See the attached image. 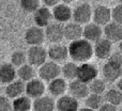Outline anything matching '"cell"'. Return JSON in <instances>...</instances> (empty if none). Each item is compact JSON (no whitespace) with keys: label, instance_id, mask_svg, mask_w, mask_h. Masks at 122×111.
I'll list each match as a JSON object with an SVG mask.
<instances>
[{"label":"cell","instance_id":"1","mask_svg":"<svg viewBox=\"0 0 122 111\" xmlns=\"http://www.w3.org/2000/svg\"><path fill=\"white\" fill-rule=\"evenodd\" d=\"M69 49V57L76 63L88 62L93 57V46L91 42L86 39H78L72 41L71 44L67 47Z\"/></svg>","mask_w":122,"mask_h":111},{"label":"cell","instance_id":"2","mask_svg":"<svg viewBox=\"0 0 122 111\" xmlns=\"http://www.w3.org/2000/svg\"><path fill=\"white\" fill-rule=\"evenodd\" d=\"M97 75H99V69L97 68L95 65L88 62H84L80 63V65H78L76 79L80 80L85 83H90L93 79L97 77Z\"/></svg>","mask_w":122,"mask_h":111},{"label":"cell","instance_id":"3","mask_svg":"<svg viewBox=\"0 0 122 111\" xmlns=\"http://www.w3.org/2000/svg\"><path fill=\"white\" fill-rule=\"evenodd\" d=\"M47 50L42 45L31 46L27 53V60L33 66H41L43 63L46 62Z\"/></svg>","mask_w":122,"mask_h":111},{"label":"cell","instance_id":"4","mask_svg":"<svg viewBox=\"0 0 122 111\" xmlns=\"http://www.w3.org/2000/svg\"><path fill=\"white\" fill-rule=\"evenodd\" d=\"M60 74L61 67L55 61H49V62L43 63L40 66V69H39V75H40L41 79L47 80V81H51V80L59 77Z\"/></svg>","mask_w":122,"mask_h":111},{"label":"cell","instance_id":"5","mask_svg":"<svg viewBox=\"0 0 122 111\" xmlns=\"http://www.w3.org/2000/svg\"><path fill=\"white\" fill-rule=\"evenodd\" d=\"M46 40L45 38V31L43 28L39 26H33L27 29L25 33V41L30 46H36V45H42L44 41Z\"/></svg>","mask_w":122,"mask_h":111},{"label":"cell","instance_id":"6","mask_svg":"<svg viewBox=\"0 0 122 111\" xmlns=\"http://www.w3.org/2000/svg\"><path fill=\"white\" fill-rule=\"evenodd\" d=\"M45 28V38L48 42L55 44L60 43L64 39V27L61 25V23L49 24Z\"/></svg>","mask_w":122,"mask_h":111},{"label":"cell","instance_id":"7","mask_svg":"<svg viewBox=\"0 0 122 111\" xmlns=\"http://www.w3.org/2000/svg\"><path fill=\"white\" fill-rule=\"evenodd\" d=\"M92 8L89 3H81L78 4L73 11V19L75 23H78L80 25L87 24L92 18Z\"/></svg>","mask_w":122,"mask_h":111},{"label":"cell","instance_id":"8","mask_svg":"<svg viewBox=\"0 0 122 111\" xmlns=\"http://www.w3.org/2000/svg\"><path fill=\"white\" fill-rule=\"evenodd\" d=\"M46 87H45L43 80L41 79H33L27 81V83L25 84V93L30 97V98H36L40 97L42 95H44Z\"/></svg>","mask_w":122,"mask_h":111},{"label":"cell","instance_id":"9","mask_svg":"<svg viewBox=\"0 0 122 111\" xmlns=\"http://www.w3.org/2000/svg\"><path fill=\"white\" fill-rule=\"evenodd\" d=\"M112 50V42H110L107 39H100L97 41L93 46V55H95L101 60L108 59Z\"/></svg>","mask_w":122,"mask_h":111},{"label":"cell","instance_id":"10","mask_svg":"<svg viewBox=\"0 0 122 111\" xmlns=\"http://www.w3.org/2000/svg\"><path fill=\"white\" fill-rule=\"evenodd\" d=\"M103 33L105 34L106 39L109 40L112 43L120 42L122 40V25L112 21V23H108L104 26Z\"/></svg>","mask_w":122,"mask_h":111},{"label":"cell","instance_id":"11","mask_svg":"<svg viewBox=\"0 0 122 111\" xmlns=\"http://www.w3.org/2000/svg\"><path fill=\"white\" fill-rule=\"evenodd\" d=\"M78 99L72 95H61L56 101V109L59 111H76L78 110Z\"/></svg>","mask_w":122,"mask_h":111},{"label":"cell","instance_id":"12","mask_svg":"<svg viewBox=\"0 0 122 111\" xmlns=\"http://www.w3.org/2000/svg\"><path fill=\"white\" fill-rule=\"evenodd\" d=\"M53 18H55L58 23H66L73 16V11L66 3H58L54 6Z\"/></svg>","mask_w":122,"mask_h":111},{"label":"cell","instance_id":"13","mask_svg":"<svg viewBox=\"0 0 122 111\" xmlns=\"http://www.w3.org/2000/svg\"><path fill=\"white\" fill-rule=\"evenodd\" d=\"M70 93L72 96H74L77 99H81V98H86L89 95V86L88 83L80 81V80H73L71 83L67 86Z\"/></svg>","mask_w":122,"mask_h":111},{"label":"cell","instance_id":"14","mask_svg":"<svg viewBox=\"0 0 122 111\" xmlns=\"http://www.w3.org/2000/svg\"><path fill=\"white\" fill-rule=\"evenodd\" d=\"M92 18L95 24L105 26L112 20V10L106 5H99L92 12Z\"/></svg>","mask_w":122,"mask_h":111},{"label":"cell","instance_id":"15","mask_svg":"<svg viewBox=\"0 0 122 111\" xmlns=\"http://www.w3.org/2000/svg\"><path fill=\"white\" fill-rule=\"evenodd\" d=\"M33 19L36 26H39L41 28H45L51 24V19H53V13L48 9V6L45 5V6H42V8L40 6L34 12Z\"/></svg>","mask_w":122,"mask_h":111},{"label":"cell","instance_id":"16","mask_svg":"<svg viewBox=\"0 0 122 111\" xmlns=\"http://www.w3.org/2000/svg\"><path fill=\"white\" fill-rule=\"evenodd\" d=\"M47 56L51 58V61L62 62V61L66 60L67 57H69V49L64 45H61L59 43H55L47 50Z\"/></svg>","mask_w":122,"mask_h":111},{"label":"cell","instance_id":"17","mask_svg":"<svg viewBox=\"0 0 122 111\" xmlns=\"http://www.w3.org/2000/svg\"><path fill=\"white\" fill-rule=\"evenodd\" d=\"M102 35H103V29L101 28V26L95 23H87L85 28H82V36L89 42L95 43L102 38Z\"/></svg>","mask_w":122,"mask_h":111},{"label":"cell","instance_id":"18","mask_svg":"<svg viewBox=\"0 0 122 111\" xmlns=\"http://www.w3.org/2000/svg\"><path fill=\"white\" fill-rule=\"evenodd\" d=\"M103 76L107 82H116L122 76V66L116 65L114 63L107 62L103 66Z\"/></svg>","mask_w":122,"mask_h":111},{"label":"cell","instance_id":"19","mask_svg":"<svg viewBox=\"0 0 122 111\" xmlns=\"http://www.w3.org/2000/svg\"><path fill=\"white\" fill-rule=\"evenodd\" d=\"M32 108L36 111H53L56 109V103L51 97L42 95L34 98V101L32 103Z\"/></svg>","mask_w":122,"mask_h":111},{"label":"cell","instance_id":"20","mask_svg":"<svg viewBox=\"0 0 122 111\" xmlns=\"http://www.w3.org/2000/svg\"><path fill=\"white\" fill-rule=\"evenodd\" d=\"M25 93V82L23 80H13L8 83L5 88V94L9 98L14 99Z\"/></svg>","mask_w":122,"mask_h":111},{"label":"cell","instance_id":"21","mask_svg":"<svg viewBox=\"0 0 122 111\" xmlns=\"http://www.w3.org/2000/svg\"><path fill=\"white\" fill-rule=\"evenodd\" d=\"M67 90V83L63 78H55V79L51 80L48 84V91L53 96L59 97L63 95Z\"/></svg>","mask_w":122,"mask_h":111},{"label":"cell","instance_id":"22","mask_svg":"<svg viewBox=\"0 0 122 111\" xmlns=\"http://www.w3.org/2000/svg\"><path fill=\"white\" fill-rule=\"evenodd\" d=\"M16 78L15 66L12 63H2L0 65V82L1 83H10Z\"/></svg>","mask_w":122,"mask_h":111},{"label":"cell","instance_id":"23","mask_svg":"<svg viewBox=\"0 0 122 111\" xmlns=\"http://www.w3.org/2000/svg\"><path fill=\"white\" fill-rule=\"evenodd\" d=\"M82 36V27L78 23H69L64 26V38L69 41L78 40Z\"/></svg>","mask_w":122,"mask_h":111},{"label":"cell","instance_id":"24","mask_svg":"<svg viewBox=\"0 0 122 111\" xmlns=\"http://www.w3.org/2000/svg\"><path fill=\"white\" fill-rule=\"evenodd\" d=\"M32 108V101L31 98H30L28 95L24 96V95H20V96L16 97V98L13 99L12 103V109L15 111H29Z\"/></svg>","mask_w":122,"mask_h":111},{"label":"cell","instance_id":"25","mask_svg":"<svg viewBox=\"0 0 122 111\" xmlns=\"http://www.w3.org/2000/svg\"><path fill=\"white\" fill-rule=\"evenodd\" d=\"M16 75L19 77V79L23 80L24 82H27L29 80L33 79L34 75H36V72H34L33 67H32L31 64H24L21 66L18 67L16 72Z\"/></svg>","mask_w":122,"mask_h":111},{"label":"cell","instance_id":"26","mask_svg":"<svg viewBox=\"0 0 122 111\" xmlns=\"http://www.w3.org/2000/svg\"><path fill=\"white\" fill-rule=\"evenodd\" d=\"M105 101L115 106L122 105V91L117 89H110L105 93Z\"/></svg>","mask_w":122,"mask_h":111},{"label":"cell","instance_id":"27","mask_svg":"<svg viewBox=\"0 0 122 111\" xmlns=\"http://www.w3.org/2000/svg\"><path fill=\"white\" fill-rule=\"evenodd\" d=\"M77 69L78 65L76 64V62H69L65 63L62 67H61V74L64 76V78L66 79L74 80L77 77Z\"/></svg>","mask_w":122,"mask_h":111},{"label":"cell","instance_id":"28","mask_svg":"<svg viewBox=\"0 0 122 111\" xmlns=\"http://www.w3.org/2000/svg\"><path fill=\"white\" fill-rule=\"evenodd\" d=\"M102 104H103V97L101 96V94L97 93H91L86 97L85 101V105L91 110H99Z\"/></svg>","mask_w":122,"mask_h":111},{"label":"cell","instance_id":"29","mask_svg":"<svg viewBox=\"0 0 122 111\" xmlns=\"http://www.w3.org/2000/svg\"><path fill=\"white\" fill-rule=\"evenodd\" d=\"M27 61H28L27 53L21 50L14 51V53H12V56H11V63L16 67H19V66H21V65H24Z\"/></svg>","mask_w":122,"mask_h":111},{"label":"cell","instance_id":"30","mask_svg":"<svg viewBox=\"0 0 122 111\" xmlns=\"http://www.w3.org/2000/svg\"><path fill=\"white\" fill-rule=\"evenodd\" d=\"M106 89V83L104 80L99 79V78H95L92 81L90 82V86H89V90L91 91V93H97V94H102V93L105 92Z\"/></svg>","mask_w":122,"mask_h":111},{"label":"cell","instance_id":"31","mask_svg":"<svg viewBox=\"0 0 122 111\" xmlns=\"http://www.w3.org/2000/svg\"><path fill=\"white\" fill-rule=\"evenodd\" d=\"M20 6L26 13H34L40 8V0H20Z\"/></svg>","mask_w":122,"mask_h":111},{"label":"cell","instance_id":"32","mask_svg":"<svg viewBox=\"0 0 122 111\" xmlns=\"http://www.w3.org/2000/svg\"><path fill=\"white\" fill-rule=\"evenodd\" d=\"M112 19L116 23L122 25V3L116 5L112 10Z\"/></svg>","mask_w":122,"mask_h":111},{"label":"cell","instance_id":"33","mask_svg":"<svg viewBox=\"0 0 122 111\" xmlns=\"http://www.w3.org/2000/svg\"><path fill=\"white\" fill-rule=\"evenodd\" d=\"M12 110V103L8 96H2L0 94V111Z\"/></svg>","mask_w":122,"mask_h":111},{"label":"cell","instance_id":"34","mask_svg":"<svg viewBox=\"0 0 122 111\" xmlns=\"http://www.w3.org/2000/svg\"><path fill=\"white\" fill-rule=\"evenodd\" d=\"M108 62L114 63V64L119 65V66H122V53L120 51L110 53V56L108 57Z\"/></svg>","mask_w":122,"mask_h":111},{"label":"cell","instance_id":"35","mask_svg":"<svg viewBox=\"0 0 122 111\" xmlns=\"http://www.w3.org/2000/svg\"><path fill=\"white\" fill-rule=\"evenodd\" d=\"M99 110H101V111H117L118 108H117V106H115V105H112V104L106 101V103L102 104Z\"/></svg>","mask_w":122,"mask_h":111},{"label":"cell","instance_id":"36","mask_svg":"<svg viewBox=\"0 0 122 111\" xmlns=\"http://www.w3.org/2000/svg\"><path fill=\"white\" fill-rule=\"evenodd\" d=\"M43 3L48 8H54L56 4H58L60 2V0H42Z\"/></svg>","mask_w":122,"mask_h":111},{"label":"cell","instance_id":"37","mask_svg":"<svg viewBox=\"0 0 122 111\" xmlns=\"http://www.w3.org/2000/svg\"><path fill=\"white\" fill-rule=\"evenodd\" d=\"M117 88H118L119 90L122 91V76L119 78L118 80H117Z\"/></svg>","mask_w":122,"mask_h":111},{"label":"cell","instance_id":"38","mask_svg":"<svg viewBox=\"0 0 122 111\" xmlns=\"http://www.w3.org/2000/svg\"><path fill=\"white\" fill-rule=\"evenodd\" d=\"M119 51L122 53V40L119 42Z\"/></svg>","mask_w":122,"mask_h":111},{"label":"cell","instance_id":"39","mask_svg":"<svg viewBox=\"0 0 122 111\" xmlns=\"http://www.w3.org/2000/svg\"><path fill=\"white\" fill-rule=\"evenodd\" d=\"M64 3H71V2H73V1H75V0H62Z\"/></svg>","mask_w":122,"mask_h":111},{"label":"cell","instance_id":"40","mask_svg":"<svg viewBox=\"0 0 122 111\" xmlns=\"http://www.w3.org/2000/svg\"><path fill=\"white\" fill-rule=\"evenodd\" d=\"M1 92H2V89H1V87H0V94H1Z\"/></svg>","mask_w":122,"mask_h":111},{"label":"cell","instance_id":"41","mask_svg":"<svg viewBox=\"0 0 122 111\" xmlns=\"http://www.w3.org/2000/svg\"><path fill=\"white\" fill-rule=\"evenodd\" d=\"M119 1H120V2H121V3H122V0H119Z\"/></svg>","mask_w":122,"mask_h":111},{"label":"cell","instance_id":"42","mask_svg":"<svg viewBox=\"0 0 122 111\" xmlns=\"http://www.w3.org/2000/svg\"><path fill=\"white\" fill-rule=\"evenodd\" d=\"M121 109H122V107H121Z\"/></svg>","mask_w":122,"mask_h":111}]
</instances>
